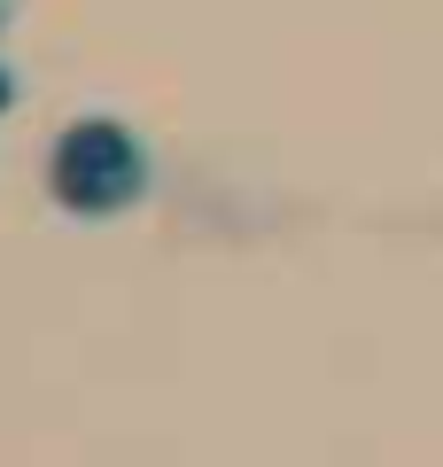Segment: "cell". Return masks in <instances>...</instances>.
I'll return each mask as SVG.
<instances>
[{
    "mask_svg": "<svg viewBox=\"0 0 443 467\" xmlns=\"http://www.w3.org/2000/svg\"><path fill=\"white\" fill-rule=\"evenodd\" d=\"M8 109H16V70L0 63V117H8Z\"/></svg>",
    "mask_w": 443,
    "mask_h": 467,
    "instance_id": "2",
    "label": "cell"
},
{
    "mask_svg": "<svg viewBox=\"0 0 443 467\" xmlns=\"http://www.w3.org/2000/svg\"><path fill=\"white\" fill-rule=\"evenodd\" d=\"M47 195L78 218H109L148 195V149L117 117H78L47 149Z\"/></svg>",
    "mask_w": 443,
    "mask_h": 467,
    "instance_id": "1",
    "label": "cell"
},
{
    "mask_svg": "<svg viewBox=\"0 0 443 467\" xmlns=\"http://www.w3.org/2000/svg\"><path fill=\"white\" fill-rule=\"evenodd\" d=\"M8 24H16V0H0V32H8Z\"/></svg>",
    "mask_w": 443,
    "mask_h": 467,
    "instance_id": "3",
    "label": "cell"
}]
</instances>
